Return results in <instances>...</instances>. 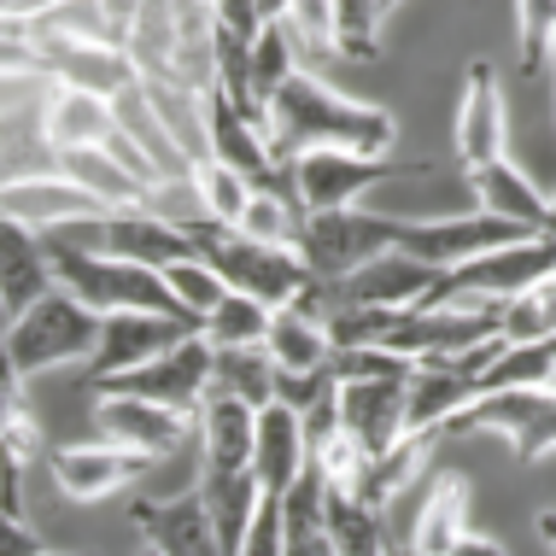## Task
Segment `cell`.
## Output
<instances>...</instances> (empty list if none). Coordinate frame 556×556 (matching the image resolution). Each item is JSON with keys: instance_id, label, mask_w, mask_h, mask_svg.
<instances>
[{"instance_id": "ac0fdd59", "label": "cell", "mask_w": 556, "mask_h": 556, "mask_svg": "<svg viewBox=\"0 0 556 556\" xmlns=\"http://www.w3.org/2000/svg\"><path fill=\"white\" fill-rule=\"evenodd\" d=\"M311 475V440L305 422L281 404L258 410V445H252V480H258L264 498H288L299 480Z\"/></svg>"}, {"instance_id": "f35d334b", "label": "cell", "mask_w": 556, "mask_h": 556, "mask_svg": "<svg viewBox=\"0 0 556 556\" xmlns=\"http://www.w3.org/2000/svg\"><path fill=\"white\" fill-rule=\"evenodd\" d=\"M235 556H288V533H281V498H264L258 521H252L247 545H240Z\"/></svg>"}, {"instance_id": "cb8c5ba5", "label": "cell", "mask_w": 556, "mask_h": 556, "mask_svg": "<svg viewBox=\"0 0 556 556\" xmlns=\"http://www.w3.org/2000/svg\"><path fill=\"white\" fill-rule=\"evenodd\" d=\"M200 475H252V445H258V410L235 399H205L200 410Z\"/></svg>"}, {"instance_id": "4316f807", "label": "cell", "mask_w": 556, "mask_h": 556, "mask_svg": "<svg viewBox=\"0 0 556 556\" xmlns=\"http://www.w3.org/2000/svg\"><path fill=\"white\" fill-rule=\"evenodd\" d=\"M59 176H71L100 212H129V205L153 200V188H147L141 176H129L112 153H71V159H59Z\"/></svg>"}, {"instance_id": "f546056e", "label": "cell", "mask_w": 556, "mask_h": 556, "mask_svg": "<svg viewBox=\"0 0 556 556\" xmlns=\"http://www.w3.org/2000/svg\"><path fill=\"white\" fill-rule=\"evenodd\" d=\"M212 399H235V404H252V410L276 404V364H269L264 345H252V352H217Z\"/></svg>"}, {"instance_id": "7dc6e473", "label": "cell", "mask_w": 556, "mask_h": 556, "mask_svg": "<svg viewBox=\"0 0 556 556\" xmlns=\"http://www.w3.org/2000/svg\"><path fill=\"white\" fill-rule=\"evenodd\" d=\"M393 556H404V551H393Z\"/></svg>"}, {"instance_id": "d6986e66", "label": "cell", "mask_w": 556, "mask_h": 556, "mask_svg": "<svg viewBox=\"0 0 556 556\" xmlns=\"http://www.w3.org/2000/svg\"><path fill=\"white\" fill-rule=\"evenodd\" d=\"M94 422L106 433L112 445L124 451H141V457L164 463L176 445L188 440V422L170 410H159V404H141V399H117V393H94Z\"/></svg>"}, {"instance_id": "d590c367", "label": "cell", "mask_w": 556, "mask_h": 556, "mask_svg": "<svg viewBox=\"0 0 556 556\" xmlns=\"http://www.w3.org/2000/svg\"><path fill=\"white\" fill-rule=\"evenodd\" d=\"M164 288L176 293V305H182L193 323H205V317L217 311V299L229 293V288H223V281H217V276H212V269H205L200 258H188V264H170V269H164Z\"/></svg>"}, {"instance_id": "52a82bcc", "label": "cell", "mask_w": 556, "mask_h": 556, "mask_svg": "<svg viewBox=\"0 0 556 556\" xmlns=\"http://www.w3.org/2000/svg\"><path fill=\"white\" fill-rule=\"evenodd\" d=\"M445 433H498L516 451V463H539L556 451V387H509L480 393Z\"/></svg>"}, {"instance_id": "9c48e42d", "label": "cell", "mask_w": 556, "mask_h": 556, "mask_svg": "<svg viewBox=\"0 0 556 556\" xmlns=\"http://www.w3.org/2000/svg\"><path fill=\"white\" fill-rule=\"evenodd\" d=\"M212 364H217V352L205 345V334H193V340L176 345L170 357H159V364L135 369V375H117L100 393L141 399V404H159V410L182 416V422H200L205 399H212Z\"/></svg>"}, {"instance_id": "5bb4252c", "label": "cell", "mask_w": 556, "mask_h": 556, "mask_svg": "<svg viewBox=\"0 0 556 556\" xmlns=\"http://www.w3.org/2000/svg\"><path fill=\"white\" fill-rule=\"evenodd\" d=\"M404 387L410 381H340V433L364 451L369 463L393 457V451L410 440Z\"/></svg>"}, {"instance_id": "5b68a950", "label": "cell", "mask_w": 556, "mask_h": 556, "mask_svg": "<svg viewBox=\"0 0 556 556\" xmlns=\"http://www.w3.org/2000/svg\"><path fill=\"white\" fill-rule=\"evenodd\" d=\"M556 269V247L551 240H521V247H504V252H486V258L451 269L433 293V305H451V311H504L516 299H528L533 288H545Z\"/></svg>"}, {"instance_id": "4dcf8cb0", "label": "cell", "mask_w": 556, "mask_h": 556, "mask_svg": "<svg viewBox=\"0 0 556 556\" xmlns=\"http://www.w3.org/2000/svg\"><path fill=\"white\" fill-rule=\"evenodd\" d=\"M0 457L7 463H41L48 457V440H41V422L24 399V381L12 375V364L0 357Z\"/></svg>"}, {"instance_id": "7a4b0ae2", "label": "cell", "mask_w": 556, "mask_h": 556, "mask_svg": "<svg viewBox=\"0 0 556 556\" xmlns=\"http://www.w3.org/2000/svg\"><path fill=\"white\" fill-rule=\"evenodd\" d=\"M48 264H53L59 293H71L83 311H94L100 323L106 317H176V323H193L188 311L176 305V293L164 288L159 269L106 258V252L83 247V240H65V235H48Z\"/></svg>"}, {"instance_id": "ffe728a7", "label": "cell", "mask_w": 556, "mask_h": 556, "mask_svg": "<svg viewBox=\"0 0 556 556\" xmlns=\"http://www.w3.org/2000/svg\"><path fill=\"white\" fill-rule=\"evenodd\" d=\"M0 212H7L12 223H24V229H36V235H59V223L100 217V205L88 200L71 176L48 170V176H24V182L0 188Z\"/></svg>"}, {"instance_id": "7402d4cb", "label": "cell", "mask_w": 556, "mask_h": 556, "mask_svg": "<svg viewBox=\"0 0 556 556\" xmlns=\"http://www.w3.org/2000/svg\"><path fill=\"white\" fill-rule=\"evenodd\" d=\"M463 539H469V480L440 469L428 480L422 504H416L410 551H404V556H451Z\"/></svg>"}, {"instance_id": "603a6c76", "label": "cell", "mask_w": 556, "mask_h": 556, "mask_svg": "<svg viewBox=\"0 0 556 556\" xmlns=\"http://www.w3.org/2000/svg\"><path fill=\"white\" fill-rule=\"evenodd\" d=\"M469 188L480 200V212L498 217V223H516V229H528L545 240V223H551V193L533 182L521 164H486V170H469Z\"/></svg>"}, {"instance_id": "bcb514c9", "label": "cell", "mask_w": 556, "mask_h": 556, "mask_svg": "<svg viewBox=\"0 0 556 556\" xmlns=\"http://www.w3.org/2000/svg\"><path fill=\"white\" fill-rule=\"evenodd\" d=\"M551 83H556V53H551Z\"/></svg>"}, {"instance_id": "f1b7e54d", "label": "cell", "mask_w": 556, "mask_h": 556, "mask_svg": "<svg viewBox=\"0 0 556 556\" xmlns=\"http://www.w3.org/2000/svg\"><path fill=\"white\" fill-rule=\"evenodd\" d=\"M299 77V48L288 36V18L276 12V24L252 41V65H247V94H252V117L264 124V112L276 106V94Z\"/></svg>"}, {"instance_id": "2e32d148", "label": "cell", "mask_w": 556, "mask_h": 556, "mask_svg": "<svg viewBox=\"0 0 556 556\" xmlns=\"http://www.w3.org/2000/svg\"><path fill=\"white\" fill-rule=\"evenodd\" d=\"M129 521L147 539V556H229L217 545L200 492H182V498H135Z\"/></svg>"}, {"instance_id": "44dd1931", "label": "cell", "mask_w": 556, "mask_h": 556, "mask_svg": "<svg viewBox=\"0 0 556 556\" xmlns=\"http://www.w3.org/2000/svg\"><path fill=\"white\" fill-rule=\"evenodd\" d=\"M475 399H480L475 381L451 364V357L416 364L410 369V387H404V416H410V433H440V440H445V428L457 422Z\"/></svg>"}, {"instance_id": "277c9868", "label": "cell", "mask_w": 556, "mask_h": 556, "mask_svg": "<svg viewBox=\"0 0 556 556\" xmlns=\"http://www.w3.org/2000/svg\"><path fill=\"white\" fill-rule=\"evenodd\" d=\"M94 345H100V317L59 288L41 305H29L18 323L0 328V357L12 364L18 381H29L41 369H59V364H77V357H94Z\"/></svg>"}, {"instance_id": "60d3db41", "label": "cell", "mask_w": 556, "mask_h": 556, "mask_svg": "<svg viewBox=\"0 0 556 556\" xmlns=\"http://www.w3.org/2000/svg\"><path fill=\"white\" fill-rule=\"evenodd\" d=\"M451 556H509V551L498 545V539H480V533H469V539H463V545L451 551Z\"/></svg>"}, {"instance_id": "6da1fadb", "label": "cell", "mask_w": 556, "mask_h": 556, "mask_svg": "<svg viewBox=\"0 0 556 556\" xmlns=\"http://www.w3.org/2000/svg\"><path fill=\"white\" fill-rule=\"evenodd\" d=\"M269 153L281 164L305 159V153H357V159H381L399 141V117L369 100H352L340 88H328L323 77H299L276 94V106L264 112Z\"/></svg>"}, {"instance_id": "d4e9b609", "label": "cell", "mask_w": 556, "mask_h": 556, "mask_svg": "<svg viewBox=\"0 0 556 556\" xmlns=\"http://www.w3.org/2000/svg\"><path fill=\"white\" fill-rule=\"evenodd\" d=\"M200 504H205V516H212V533H217V545L223 551H240L247 545V533H252V521H258V509H264V492H258V480L252 475H200Z\"/></svg>"}, {"instance_id": "ab89813d", "label": "cell", "mask_w": 556, "mask_h": 556, "mask_svg": "<svg viewBox=\"0 0 556 556\" xmlns=\"http://www.w3.org/2000/svg\"><path fill=\"white\" fill-rule=\"evenodd\" d=\"M0 556H48V545H41V533L29 528L24 516H7V509H0Z\"/></svg>"}, {"instance_id": "8fae6325", "label": "cell", "mask_w": 556, "mask_h": 556, "mask_svg": "<svg viewBox=\"0 0 556 556\" xmlns=\"http://www.w3.org/2000/svg\"><path fill=\"white\" fill-rule=\"evenodd\" d=\"M457 159L463 170H486V164L509 159V100L498 83L492 59H475L463 71V94H457Z\"/></svg>"}, {"instance_id": "4fadbf2b", "label": "cell", "mask_w": 556, "mask_h": 556, "mask_svg": "<svg viewBox=\"0 0 556 556\" xmlns=\"http://www.w3.org/2000/svg\"><path fill=\"white\" fill-rule=\"evenodd\" d=\"M100 235L88 240L94 252L106 258H124V264H141V269H170V264H188L193 258V229L188 223H170L159 217L153 205H129V212H100Z\"/></svg>"}, {"instance_id": "ba28073f", "label": "cell", "mask_w": 556, "mask_h": 556, "mask_svg": "<svg viewBox=\"0 0 556 556\" xmlns=\"http://www.w3.org/2000/svg\"><path fill=\"white\" fill-rule=\"evenodd\" d=\"M521 240H539L528 229H516V223H498L486 212H469V217H428V223H410L399 217V252H410L416 264L440 269V276H451V269L486 258V252H504V247H521Z\"/></svg>"}, {"instance_id": "8992f818", "label": "cell", "mask_w": 556, "mask_h": 556, "mask_svg": "<svg viewBox=\"0 0 556 556\" xmlns=\"http://www.w3.org/2000/svg\"><path fill=\"white\" fill-rule=\"evenodd\" d=\"M387 252H399V217L364 212V205L305 217V229H299V258H305L311 281H345Z\"/></svg>"}, {"instance_id": "83f0119b", "label": "cell", "mask_w": 556, "mask_h": 556, "mask_svg": "<svg viewBox=\"0 0 556 556\" xmlns=\"http://www.w3.org/2000/svg\"><path fill=\"white\" fill-rule=\"evenodd\" d=\"M328 545H334V556H393V539H387V509L369 504V498L328 492Z\"/></svg>"}, {"instance_id": "7c38bea8", "label": "cell", "mask_w": 556, "mask_h": 556, "mask_svg": "<svg viewBox=\"0 0 556 556\" xmlns=\"http://www.w3.org/2000/svg\"><path fill=\"white\" fill-rule=\"evenodd\" d=\"M153 469V457H141V451H124L112 440H77V445H48V475L53 486L65 492L71 504H100V498H117V492H129L135 480Z\"/></svg>"}, {"instance_id": "f6af8a7d", "label": "cell", "mask_w": 556, "mask_h": 556, "mask_svg": "<svg viewBox=\"0 0 556 556\" xmlns=\"http://www.w3.org/2000/svg\"><path fill=\"white\" fill-rule=\"evenodd\" d=\"M48 556H100V551H48Z\"/></svg>"}, {"instance_id": "484cf974", "label": "cell", "mask_w": 556, "mask_h": 556, "mask_svg": "<svg viewBox=\"0 0 556 556\" xmlns=\"http://www.w3.org/2000/svg\"><path fill=\"white\" fill-rule=\"evenodd\" d=\"M264 352H269V364H276V375H317V369L334 364V340H328V328L317 317H305L299 305L276 311Z\"/></svg>"}, {"instance_id": "b9f144b4", "label": "cell", "mask_w": 556, "mask_h": 556, "mask_svg": "<svg viewBox=\"0 0 556 556\" xmlns=\"http://www.w3.org/2000/svg\"><path fill=\"white\" fill-rule=\"evenodd\" d=\"M533 528H539V539H545V551L556 556V509H539V521H533Z\"/></svg>"}, {"instance_id": "d6a6232c", "label": "cell", "mask_w": 556, "mask_h": 556, "mask_svg": "<svg viewBox=\"0 0 556 556\" xmlns=\"http://www.w3.org/2000/svg\"><path fill=\"white\" fill-rule=\"evenodd\" d=\"M269 323H276L269 305H258V299H247V293H223L217 311L200 323V334L212 352H252V345L269 340Z\"/></svg>"}, {"instance_id": "30bf717a", "label": "cell", "mask_w": 556, "mask_h": 556, "mask_svg": "<svg viewBox=\"0 0 556 556\" xmlns=\"http://www.w3.org/2000/svg\"><path fill=\"white\" fill-rule=\"evenodd\" d=\"M200 334V323H176V317H106L100 323V345L88 357V393H100L117 375H135L159 357H170L182 340Z\"/></svg>"}, {"instance_id": "ee69618b", "label": "cell", "mask_w": 556, "mask_h": 556, "mask_svg": "<svg viewBox=\"0 0 556 556\" xmlns=\"http://www.w3.org/2000/svg\"><path fill=\"white\" fill-rule=\"evenodd\" d=\"M545 240L556 247V193H551V223H545Z\"/></svg>"}, {"instance_id": "8d00e7d4", "label": "cell", "mask_w": 556, "mask_h": 556, "mask_svg": "<svg viewBox=\"0 0 556 556\" xmlns=\"http://www.w3.org/2000/svg\"><path fill=\"white\" fill-rule=\"evenodd\" d=\"M281 18H288V36H293L299 59H334V7L293 0V7H281Z\"/></svg>"}, {"instance_id": "e0dca14e", "label": "cell", "mask_w": 556, "mask_h": 556, "mask_svg": "<svg viewBox=\"0 0 556 556\" xmlns=\"http://www.w3.org/2000/svg\"><path fill=\"white\" fill-rule=\"evenodd\" d=\"M59 288L53 264H48V235L24 229L0 212V317L18 323L29 305H41Z\"/></svg>"}, {"instance_id": "74e56055", "label": "cell", "mask_w": 556, "mask_h": 556, "mask_svg": "<svg viewBox=\"0 0 556 556\" xmlns=\"http://www.w3.org/2000/svg\"><path fill=\"white\" fill-rule=\"evenodd\" d=\"M516 36H521V71H539V59L556 53V7H545V0L516 7Z\"/></svg>"}, {"instance_id": "3957f363", "label": "cell", "mask_w": 556, "mask_h": 556, "mask_svg": "<svg viewBox=\"0 0 556 556\" xmlns=\"http://www.w3.org/2000/svg\"><path fill=\"white\" fill-rule=\"evenodd\" d=\"M193 229V258H200L229 293H247L269 311H288L305 299L311 269L299 252L288 247H264V240H247L240 229H217V223H188Z\"/></svg>"}, {"instance_id": "7bdbcfd3", "label": "cell", "mask_w": 556, "mask_h": 556, "mask_svg": "<svg viewBox=\"0 0 556 556\" xmlns=\"http://www.w3.org/2000/svg\"><path fill=\"white\" fill-rule=\"evenodd\" d=\"M539 299H545V311H551V323H556V269H551V281L539 288Z\"/></svg>"}, {"instance_id": "836d02e7", "label": "cell", "mask_w": 556, "mask_h": 556, "mask_svg": "<svg viewBox=\"0 0 556 556\" xmlns=\"http://www.w3.org/2000/svg\"><path fill=\"white\" fill-rule=\"evenodd\" d=\"M188 188L200 193L205 223H217V229H240V217H247V205H252V182H247V176H235V170H223L217 159H205L200 170H193Z\"/></svg>"}, {"instance_id": "e575fe53", "label": "cell", "mask_w": 556, "mask_h": 556, "mask_svg": "<svg viewBox=\"0 0 556 556\" xmlns=\"http://www.w3.org/2000/svg\"><path fill=\"white\" fill-rule=\"evenodd\" d=\"M299 229H305V212L293 200H276V193H252L247 217H240V235L264 240V247H288L299 252Z\"/></svg>"}, {"instance_id": "1f68e13d", "label": "cell", "mask_w": 556, "mask_h": 556, "mask_svg": "<svg viewBox=\"0 0 556 556\" xmlns=\"http://www.w3.org/2000/svg\"><path fill=\"white\" fill-rule=\"evenodd\" d=\"M399 7L387 0H340L334 7V59H352V65H375L387 48V24H393Z\"/></svg>"}, {"instance_id": "9a60e30c", "label": "cell", "mask_w": 556, "mask_h": 556, "mask_svg": "<svg viewBox=\"0 0 556 556\" xmlns=\"http://www.w3.org/2000/svg\"><path fill=\"white\" fill-rule=\"evenodd\" d=\"M387 164L381 159H357V153H305L293 159V193H299V212L323 217V212H357L369 188L387 182Z\"/></svg>"}]
</instances>
